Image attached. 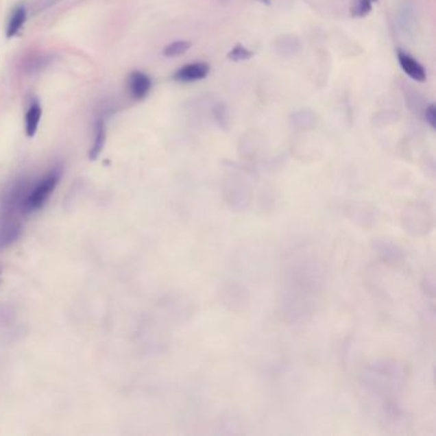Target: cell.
I'll use <instances>...</instances> for the list:
<instances>
[{"mask_svg":"<svg viewBox=\"0 0 436 436\" xmlns=\"http://www.w3.org/2000/svg\"><path fill=\"white\" fill-rule=\"evenodd\" d=\"M209 72L210 66L206 63H192V64H187V66H182L180 69H178L173 75V80L177 82L190 84V82L204 80L209 75Z\"/></svg>","mask_w":436,"mask_h":436,"instance_id":"277c9868","label":"cell"},{"mask_svg":"<svg viewBox=\"0 0 436 436\" xmlns=\"http://www.w3.org/2000/svg\"><path fill=\"white\" fill-rule=\"evenodd\" d=\"M43 115V109L38 104V101H34L29 105V110L26 113V134L29 137H34L38 132V124Z\"/></svg>","mask_w":436,"mask_h":436,"instance_id":"8fae6325","label":"cell"},{"mask_svg":"<svg viewBox=\"0 0 436 436\" xmlns=\"http://www.w3.org/2000/svg\"><path fill=\"white\" fill-rule=\"evenodd\" d=\"M105 138H106V131H105V123L103 121H97L95 128V137L93 141V146L90 149V160H96L100 154L103 152L105 145Z\"/></svg>","mask_w":436,"mask_h":436,"instance_id":"7c38bea8","label":"cell"},{"mask_svg":"<svg viewBox=\"0 0 436 436\" xmlns=\"http://www.w3.org/2000/svg\"><path fill=\"white\" fill-rule=\"evenodd\" d=\"M263 1H269V0H263Z\"/></svg>","mask_w":436,"mask_h":436,"instance_id":"ac0fdd59","label":"cell"},{"mask_svg":"<svg viewBox=\"0 0 436 436\" xmlns=\"http://www.w3.org/2000/svg\"><path fill=\"white\" fill-rule=\"evenodd\" d=\"M254 57V51L248 50V49L242 47V45H237L236 48L232 49L229 53H228V58L233 62H242V60H248L251 58Z\"/></svg>","mask_w":436,"mask_h":436,"instance_id":"9a60e30c","label":"cell"},{"mask_svg":"<svg viewBox=\"0 0 436 436\" xmlns=\"http://www.w3.org/2000/svg\"><path fill=\"white\" fill-rule=\"evenodd\" d=\"M275 50L283 57H291L301 50V43L295 36L285 35L275 41Z\"/></svg>","mask_w":436,"mask_h":436,"instance_id":"30bf717a","label":"cell"},{"mask_svg":"<svg viewBox=\"0 0 436 436\" xmlns=\"http://www.w3.org/2000/svg\"><path fill=\"white\" fill-rule=\"evenodd\" d=\"M219 300L229 311L243 313L250 304V295L243 285L237 282H224L218 291Z\"/></svg>","mask_w":436,"mask_h":436,"instance_id":"3957f363","label":"cell"},{"mask_svg":"<svg viewBox=\"0 0 436 436\" xmlns=\"http://www.w3.org/2000/svg\"><path fill=\"white\" fill-rule=\"evenodd\" d=\"M191 48L190 41H186V40H178V41H174L169 44L168 47H165L164 49V56L165 57L175 58L183 56L189 49Z\"/></svg>","mask_w":436,"mask_h":436,"instance_id":"5bb4252c","label":"cell"},{"mask_svg":"<svg viewBox=\"0 0 436 436\" xmlns=\"http://www.w3.org/2000/svg\"><path fill=\"white\" fill-rule=\"evenodd\" d=\"M26 19H27V10L25 8V5L16 7L12 12L8 25H7V38H14L19 34V29L23 27Z\"/></svg>","mask_w":436,"mask_h":436,"instance_id":"9c48e42d","label":"cell"},{"mask_svg":"<svg viewBox=\"0 0 436 436\" xmlns=\"http://www.w3.org/2000/svg\"><path fill=\"white\" fill-rule=\"evenodd\" d=\"M22 234L21 220H0V248H7Z\"/></svg>","mask_w":436,"mask_h":436,"instance_id":"52a82bcc","label":"cell"},{"mask_svg":"<svg viewBox=\"0 0 436 436\" xmlns=\"http://www.w3.org/2000/svg\"><path fill=\"white\" fill-rule=\"evenodd\" d=\"M425 119H426L427 123L430 124L431 128H435L436 127V109L435 105L431 104L426 109V113H425Z\"/></svg>","mask_w":436,"mask_h":436,"instance_id":"e0dca14e","label":"cell"},{"mask_svg":"<svg viewBox=\"0 0 436 436\" xmlns=\"http://www.w3.org/2000/svg\"><path fill=\"white\" fill-rule=\"evenodd\" d=\"M62 177L60 168H53L45 174L44 178L36 182L32 187H29V192L23 201V215L34 214L45 206L50 196L57 189L58 183Z\"/></svg>","mask_w":436,"mask_h":436,"instance_id":"6da1fadb","label":"cell"},{"mask_svg":"<svg viewBox=\"0 0 436 436\" xmlns=\"http://www.w3.org/2000/svg\"><path fill=\"white\" fill-rule=\"evenodd\" d=\"M376 251L379 256L388 264H399L403 260V251L389 241H376Z\"/></svg>","mask_w":436,"mask_h":436,"instance_id":"ba28073f","label":"cell"},{"mask_svg":"<svg viewBox=\"0 0 436 436\" xmlns=\"http://www.w3.org/2000/svg\"><path fill=\"white\" fill-rule=\"evenodd\" d=\"M130 93L136 100H143L152 90V80L146 73L134 71L128 77Z\"/></svg>","mask_w":436,"mask_h":436,"instance_id":"8992f818","label":"cell"},{"mask_svg":"<svg viewBox=\"0 0 436 436\" xmlns=\"http://www.w3.org/2000/svg\"><path fill=\"white\" fill-rule=\"evenodd\" d=\"M433 213L425 204L413 202L403 210L402 224L412 236L427 234L433 228Z\"/></svg>","mask_w":436,"mask_h":436,"instance_id":"7a4b0ae2","label":"cell"},{"mask_svg":"<svg viewBox=\"0 0 436 436\" xmlns=\"http://www.w3.org/2000/svg\"><path fill=\"white\" fill-rule=\"evenodd\" d=\"M376 1L378 0H354L351 8L352 17L354 19L366 17L372 10V4Z\"/></svg>","mask_w":436,"mask_h":436,"instance_id":"4fadbf2b","label":"cell"},{"mask_svg":"<svg viewBox=\"0 0 436 436\" xmlns=\"http://www.w3.org/2000/svg\"><path fill=\"white\" fill-rule=\"evenodd\" d=\"M293 122L295 125H301V127H307V125L313 127V124L315 123L313 113H306V112L294 113Z\"/></svg>","mask_w":436,"mask_h":436,"instance_id":"2e32d148","label":"cell"},{"mask_svg":"<svg viewBox=\"0 0 436 436\" xmlns=\"http://www.w3.org/2000/svg\"><path fill=\"white\" fill-rule=\"evenodd\" d=\"M397 57H398L399 66L409 78L417 82L426 81V71L418 60L402 50H399Z\"/></svg>","mask_w":436,"mask_h":436,"instance_id":"5b68a950","label":"cell"}]
</instances>
